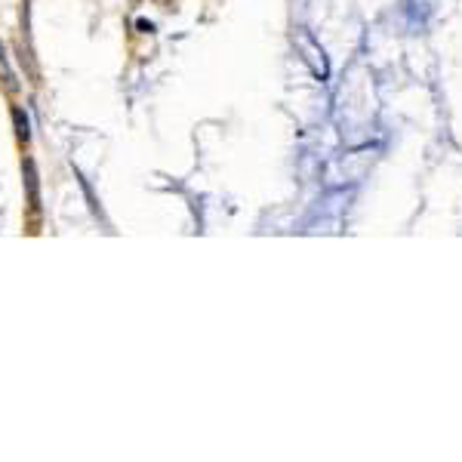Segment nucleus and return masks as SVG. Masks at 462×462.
<instances>
[{"label":"nucleus","instance_id":"nucleus-1","mask_svg":"<svg viewBox=\"0 0 462 462\" xmlns=\"http://www.w3.org/2000/svg\"><path fill=\"white\" fill-rule=\"evenodd\" d=\"M25 185H28L31 207L38 210V207H40V194H38V173H34V164H31V161H25Z\"/></svg>","mask_w":462,"mask_h":462},{"label":"nucleus","instance_id":"nucleus-2","mask_svg":"<svg viewBox=\"0 0 462 462\" xmlns=\"http://www.w3.org/2000/svg\"><path fill=\"white\" fill-rule=\"evenodd\" d=\"M13 118H16V127H19V139H22V142H28V139H31L28 118H25V114H22V108H16V111H13Z\"/></svg>","mask_w":462,"mask_h":462},{"label":"nucleus","instance_id":"nucleus-3","mask_svg":"<svg viewBox=\"0 0 462 462\" xmlns=\"http://www.w3.org/2000/svg\"><path fill=\"white\" fill-rule=\"evenodd\" d=\"M0 68L6 71V50H4V43H0Z\"/></svg>","mask_w":462,"mask_h":462}]
</instances>
